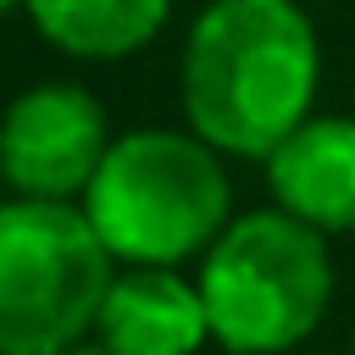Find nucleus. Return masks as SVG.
I'll return each mask as SVG.
<instances>
[{
  "label": "nucleus",
  "mask_w": 355,
  "mask_h": 355,
  "mask_svg": "<svg viewBox=\"0 0 355 355\" xmlns=\"http://www.w3.org/2000/svg\"><path fill=\"white\" fill-rule=\"evenodd\" d=\"M322 94V33L300 0H205L178 50V111L227 161H266Z\"/></svg>",
  "instance_id": "1"
},
{
  "label": "nucleus",
  "mask_w": 355,
  "mask_h": 355,
  "mask_svg": "<svg viewBox=\"0 0 355 355\" xmlns=\"http://www.w3.org/2000/svg\"><path fill=\"white\" fill-rule=\"evenodd\" d=\"M116 266H194L233 211V172L194 128H128L78 200Z\"/></svg>",
  "instance_id": "2"
},
{
  "label": "nucleus",
  "mask_w": 355,
  "mask_h": 355,
  "mask_svg": "<svg viewBox=\"0 0 355 355\" xmlns=\"http://www.w3.org/2000/svg\"><path fill=\"white\" fill-rule=\"evenodd\" d=\"M194 283L222 355H294L327 322L338 288L333 239L266 200L216 233L194 261Z\"/></svg>",
  "instance_id": "3"
},
{
  "label": "nucleus",
  "mask_w": 355,
  "mask_h": 355,
  "mask_svg": "<svg viewBox=\"0 0 355 355\" xmlns=\"http://www.w3.org/2000/svg\"><path fill=\"white\" fill-rule=\"evenodd\" d=\"M116 255L78 200H0V355H61L94 338Z\"/></svg>",
  "instance_id": "4"
},
{
  "label": "nucleus",
  "mask_w": 355,
  "mask_h": 355,
  "mask_svg": "<svg viewBox=\"0 0 355 355\" xmlns=\"http://www.w3.org/2000/svg\"><path fill=\"white\" fill-rule=\"evenodd\" d=\"M111 139L105 100L89 83H28L0 111V189L22 200H83Z\"/></svg>",
  "instance_id": "5"
},
{
  "label": "nucleus",
  "mask_w": 355,
  "mask_h": 355,
  "mask_svg": "<svg viewBox=\"0 0 355 355\" xmlns=\"http://www.w3.org/2000/svg\"><path fill=\"white\" fill-rule=\"evenodd\" d=\"M266 200L327 239L355 233V116L311 111L266 161Z\"/></svg>",
  "instance_id": "6"
},
{
  "label": "nucleus",
  "mask_w": 355,
  "mask_h": 355,
  "mask_svg": "<svg viewBox=\"0 0 355 355\" xmlns=\"http://www.w3.org/2000/svg\"><path fill=\"white\" fill-rule=\"evenodd\" d=\"M94 338L111 355H200L211 344V311L183 266H116Z\"/></svg>",
  "instance_id": "7"
},
{
  "label": "nucleus",
  "mask_w": 355,
  "mask_h": 355,
  "mask_svg": "<svg viewBox=\"0 0 355 355\" xmlns=\"http://www.w3.org/2000/svg\"><path fill=\"white\" fill-rule=\"evenodd\" d=\"M22 17L55 55L111 67L166 33L172 0H22Z\"/></svg>",
  "instance_id": "8"
},
{
  "label": "nucleus",
  "mask_w": 355,
  "mask_h": 355,
  "mask_svg": "<svg viewBox=\"0 0 355 355\" xmlns=\"http://www.w3.org/2000/svg\"><path fill=\"white\" fill-rule=\"evenodd\" d=\"M61 355H111L100 338H83V344H72V349H61Z\"/></svg>",
  "instance_id": "9"
},
{
  "label": "nucleus",
  "mask_w": 355,
  "mask_h": 355,
  "mask_svg": "<svg viewBox=\"0 0 355 355\" xmlns=\"http://www.w3.org/2000/svg\"><path fill=\"white\" fill-rule=\"evenodd\" d=\"M6 11H22V0H0V17H6Z\"/></svg>",
  "instance_id": "10"
},
{
  "label": "nucleus",
  "mask_w": 355,
  "mask_h": 355,
  "mask_svg": "<svg viewBox=\"0 0 355 355\" xmlns=\"http://www.w3.org/2000/svg\"><path fill=\"white\" fill-rule=\"evenodd\" d=\"M349 355H355V333H349Z\"/></svg>",
  "instance_id": "11"
}]
</instances>
